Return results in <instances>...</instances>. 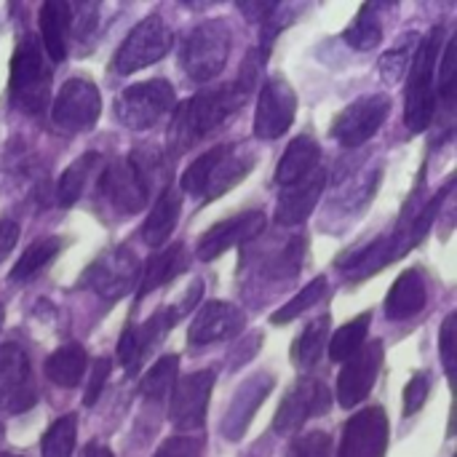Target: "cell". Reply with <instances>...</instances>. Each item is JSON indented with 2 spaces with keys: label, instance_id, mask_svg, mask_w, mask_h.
Here are the masks:
<instances>
[{
  "label": "cell",
  "instance_id": "cell-1",
  "mask_svg": "<svg viewBox=\"0 0 457 457\" xmlns=\"http://www.w3.org/2000/svg\"><path fill=\"white\" fill-rule=\"evenodd\" d=\"M249 94L238 83H225L220 88H206L190 96L182 107L174 110L169 129V153L182 155L209 134H214L230 115L241 110Z\"/></svg>",
  "mask_w": 457,
  "mask_h": 457
},
{
  "label": "cell",
  "instance_id": "cell-2",
  "mask_svg": "<svg viewBox=\"0 0 457 457\" xmlns=\"http://www.w3.org/2000/svg\"><path fill=\"white\" fill-rule=\"evenodd\" d=\"M252 166H254L252 153L233 145H217L201 153L187 166V171L182 174V190L204 201H214L225 195L230 187H236L252 171Z\"/></svg>",
  "mask_w": 457,
  "mask_h": 457
},
{
  "label": "cell",
  "instance_id": "cell-3",
  "mask_svg": "<svg viewBox=\"0 0 457 457\" xmlns=\"http://www.w3.org/2000/svg\"><path fill=\"white\" fill-rule=\"evenodd\" d=\"M8 94L16 110L37 115L51 99V67L43 59V46L35 35H24L16 43L11 59Z\"/></svg>",
  "mask_w": 457,
  "mask_h": 457
},
{
  "label": "cell",
  "instance_id": "cell-4",
  "mask_svg": "<svg viewBox=\"0 0 457 457\" xmlns=\"http://www.w3.org/2000/svg\"><path fill=\"white\" fill-rule=\"evenodd\" d=\"M445 40V29L434 27L431 35L420 43L410 62V80L404 96V123L410 134H420L428 129L434 118V96H436V56Z\"/></svg>",
  "mask_w": 457,
  "mask_h": 457
},
{
  "label": "cell",
  "instance_id": "cell-5",
  "mask_svg": "<svg viewBox=\"0 0 457 457\" xmlns=\"http://www.w3.org/2000/svg\"><path fill=\"white\" fill-rule=\"evenodd\" d=\"M230 54V29L222 19L204 21L185 35L179 48V62L187 78L195 83H206L222 72Z\"/></svg>",
  "mask_w": 457,
  "mask_h": 457
},
{
  "label": "cell",
  "instance_id": "cell-6",
  "mask_svg": "<svg viewBox=\"0 0 457 457\" xmlns=\"http://www.w3.org/2000/svg\"><path fill=\"white\" fill-rule=\"evenodd\" d=\"M174 35L169 24L161 16H147L142 19L120 43V48L112 56V72L118 75H131L145 70L147 64L161 62L171 51Z\"/></svg>",
  "mask_w": 457,
  "mask_h": 457
},
{
  "label": "cell",
  "instance_id": "cell-7",
  "mask_svg": "<svg viewBox=\"0 0 457 457\" xmlns=\"http://www.w3.org/2000/svg\"><path fill=\"white\" fill-rule=\"evenodd\" d=\"M112 110H115V118L126 129H134V131L150 129L174 110V88L171 83L161 78L129 86L126 91L115 96Z\"/></svg>",
  "mask_w": 457,
  "mask_h": 457
},
{
  "label": "cell",
  "instance_id": "cell-8",
  "mask_svg": "<svg viewBox=\"0 0 457 457\" xmlns=\"http://www.w3.org/2000/svg\"><path fill=\"white\" fill-rule=\"evenodd\" d=\"M150 187L147 169L137 158H118L102 171L99 179L102 198L120 214H137L145 209Z\"/></svg>",
  "mask_w": 457,
  "mask_h": 457
},
{
  "label": "cell",
  "instance_id": "cell-9",
  "mask_svg": "<svg viewBox=\"0 0 457 457\" xmlns=\"http://www.w3.org/2000/svg\"><path fill=\"white\" fill-rule=\"evenodd\" d=\"M139 276L142 270L137 254L129 246H118L88 265V270L83 273V284L102 300L115 303L126 297L134 289V284H139Z\"/></svg>",
  "mask_w": 457,
  "mask_h": 457
},
{
  "label": "cell",
  "instance_id": "cell-10",
  "mask_svg": "<svg viewBox=\"0 0 457 457\" xmlns=\"http://www.w3.org/2000/svg\"><path fill=\"white\" fill-rule=\"evenodd\" d=\"M99 112H102V96L96 86L83 78L67 80L51 104V120L70 134L91 131L99 120Z\"/></svg>",
  "mask_w": 457,
  "mask_h": 457
},
{
  "label": "cell",
  "instance_id": "cell-11",
  "mask_svg": "<svg viewBox=\"0 0 457 457\" xmlns=\"http://www.w3.org/2000/svg\"><path fill=\"white\" fill-rule=\"evenodd\" d=\"M391 112V96L388 94H372V96H361L353 104H348L332 123V137L343 145V147H359L364 142H370L380 126L386 123Z\"/></svg>",
  "mask_w": 457,
  "mask_h": 457
},
{
  "label": "cell",
  "instance_id": "cell-12",
  "mask_svg": "<svg viewBox=\"0 0 457 457\" xmlns=\"http://www.w3.org/2000/svg\"><path fill=\"white\" fill-rule=\"evenodd\" d=\"M37 391L27 353L16 343L0 345V410L8 415L27 412L35 407Z\"/></svg>",
  "mask_w": 457,
  "mask_h": 457
},
{
  "label": "cell",
  "instance_id": "cell-13",
  "mask_svg": "<svg viewBox=\"0 0 457 457\" xmlns=\"http://www.w3.org/2000/svg\"><path fill=\"white\" fill-rule=\"evenodd\" d=\"M297 112V96L295 88L284 78H270L257 99L254 110V137L260 139H278L284 137Z\"/></svg>",
  "mask_w": 457,
  "mask_h": 457
},
{
  "label": "cell",
  "instance_id": "cell-14",
  "mask_svg": "<svg viewBox=\"0 0 457 457\" xmlns=\"http://www.w3.org/2000/svg\"><path fill=\"white\" fill-rule=\"evenodd\" d=\"M380 367H383V343L380 340L364 343L361 351L345 361L337 378V402L345 410L359 407L370 396L372 386L378 383Z\"/></svg>",
  "mask_w": 457,
  "mask_h": 457
},
{
  "label": "cell",
  "instance_id": "cell-15",
  "mask_svg": "<svg viewBox=\"0 0 457 457\" xmlns=\"http://www.w3.org/2000/svg\"><path fill=\"white\" fill-rule=\"evenodd\" d=\"M332 404V396L324 383L319 380H303L297 383L281 402L276 418H273V431L278 436H289L303 428L308 418L327 415Z\"/></svg>",
  "mask_w": 457,
  "mask_h": 457
},
{
  "label": "cell",
  "instance_id": "cell-16",
  "mask_svg": "<svg viewBox=\"0 0 457 457\" xmlns=\"http://www.w3.org/2000/svg\"><path fill=\"white\" fill-rule=\"evenodd\" d=\"M388 453V415L383 407H364L343 431L337 457H386Z\"/></svg>",
  "mask_w": 457,
  "mask_h": 457
},
{
  "label": "cell",
  "instance_id": "cell-17",
  "mask_svg": "<svg viewBox=\"0 0 457 457\" xmlns=\"http://www.w3.org/2000/svg\"><path fill=\"white\" fill-rule=\"evenodd\" d=\"M214 388V372H193L182 380L174 383L171 388V407H169V420L177 428H201L206 420V407L209 396Z\"/></svg>",
  "mask_w": 457,
  "mask_h": 457
},
{
  "label": "cell",
  "instance_id": "cell-18",
  "mask_svg": "<svg viewBox=\"0 0 457 457\" xmlns=\"http://www.w3.org/2000/svg\"><path fill=\"white\" fill-rule=\"evenodd\" d=\"M265 230V214L260 209L244 212L238 217H228L222 222H217L214 228H209L204 233V238L195 246V257L209 262L217 260L220 254H225L233 246H241L252 238H257Z\"/></svg>",
  "mask_w": 457,
  "mask_h": 457
},
{
  "label": "cell",
  "instance_id": "cell-19",
  "mask_svg": "<svg viewBox=\"0 0 457 457\" xmlns=\"http://www.w3.org/2000/svg\"><path fill=\"white\" fill-rule=\"evenodd\" d=\"M244 329V311L236 308L233 303L222 300H209L190 321L187 329V343L193 348H204L212 343L233 340Z\"/></svg>",
  "mask_w": 457,
  "mask_h": 457
},
{
  "label": "cell",
  "instance_id": "cell-20",
  "mask_svg": "<svg viewBox=\"0 0 457 457\" xmlns=\"http://www.w3.org/2000/svg\"><path fill=\"white\" fill-rule=\"evenodd\" d=\"M179 313L177 311H158L153 319H147L142 327L129 324L120 335L118 343V359L126 370V375H137L147 353L158 345V340L177 324Z\"/></svg>",
  "mask_w": 457,
  "mask_h": 457
},
{
  "label": "cell",
  "instance_id": "cell-21",
  "mask_svg": "<svg viewBox=\"0 0 457 457\" xmlns=\"http://www.w3.org/2000/svg\"><path fill=\"white\" fill-rule=\"evenodd\" d=\"M270 391H273V375L270 372H257L241 383V388L236 391V396L230 402V410L222 420V436L228 442H238L246 434L252 418L257 415L260 404L268 399Z\"/></svg>",
  "mask_w": 457,
  "mask_h": 457
},
{
  "label": "cell",
  "instance_id": "cell-22",
  "mask_svg": "<svg viewBox=\"0 0 457 457\" xmlns=\"http://www.w3.org/2000/svg\"><path fill=\"white\" fill-rule=\"evenodd\" d=\"M324 182H327L324 169H316L305 179L284 187V193L276 201V222L284 225V228L303 225L313 214V209H316V204L321 198Z\"/></svg>",
  "mask_w": 457,
  "mask_h": 457
},
{
  "label": "cell",
  "instance_id": "cell-23",
  "mask_svg": "<svg viewBox=\"0 0 457 457\" xmlns=\"http://www.w3.org/2000/svg\"><path fill=\"white\" fill-rule=\"evenodd\" d=\"M426 303H428V287H426L423 270L410 268L394 281L386 297V316L388 321H407L418 316L426 308Z\"/></svg>",
  "mask_w": 457,
  "mask_h": 457
},
{
  "label": "cell",
  "instance_id": "cell-24",
  "mask_svg": "<svg viewBox=\"0 0 457 457\" xmlns=\"http://www.w3.org/2000/svg\"><path fill=\"white\" fill-rule=\"evenodd\" d=\"M40 46L51 56V62H62L67 56V35L72 24V8L64 0H46L40 5Z\"/></svg>",
  "mask_w": 457,
  "mask_h": 457
},
{
  "label": "cell",
  "instance_id": "cell-25",
  "mask_svg": "<svg viewBox=\"0 0 457 457\" xmlns=\"http://www.w3.org/2000/svg\"><path fill=\"white\" fill-rule=\"evenodd\" d=\"M321 161V150L311 137H297L289 142V147L284 150L278 166H276V182L281 187H289L300 179H305L311 171L319 169Z\"/></svg>",
  "mask_w": 457,
  "mask_h": 457
},
{
  "label": "cell",
  "instance_id": "cell-26",
  "mask_svg": "<svg viewBox=\"0 0 457 457\" xmlns=\"http://www.w3.org/2000/svg\"><path fill=\"white\" fill-rule=\"evenodd\" d=\"M190 265V257L185 252L182 244H171L169 249L153 254L145 265V273L139 276V289H137V297H145L150 292H155L158 287L169 284L171 278H177L179 273H185Z\"/></svg>",
  "mask_w": 457,
  "mask_h": 457
},
{
  "label": "cell",
  "instance_id": "cell-27",
  "mask_svg": "<svg viewBox=\"0 0 457 457\" xmlns=\"http://www.w3.org/2000/svg\"><path fill=\"white\" fill-rule=\"evenodd\" d=\"M179 212H182V195L174 187H166L153 204L142 225V238L147 241V246H163L169 241V236L179 222Z\"/></svg>",
  "mask_w": 457,
  "mask_h": 457
},
{
  "label": "cell",
  "instance_id": "cell-28",
  "mask_svg": "<svg viewBox=\"0 0 457 457\" xmlns=\"http://www.w3.org/2000/svg\"><path fill=\"white\" fill-rule=\"evenodd\" d=\"M86 364H88V356L80 345L70 343V345H62L56 348L48 359H46V378L59 386V388H75L80 386L83 380V372H86Z\"/></svg>",
  "mask_w": 457,
  "mask_h": 457
},
{
  "label": "cell",
  "instance_id": "cell-29",
  "mask_svg": "<svg viewBox=\"0 0 457 457\" xmlns=\"http://www.w3.org/2000/svg\"><path fill=\"white\" fill-rule=\"evenodd\" d=\"M59 249H62V238H56V236H46V238L29 244V246L24 249V254L16 260V265L11 268V281H13V284L32 281L43 268L51 265V260L59 254Z\"/></svg>",
  "mask_w": 457,
  "mask_h": 457
},
{
  "label": "cell",
  "instance_id": "cell-30",
  "mask_svg": "<svg viewBox=\"0 0 457 457\" xmlns=\"http://www.w3.org/2000/svg\"><path fill=\"white\" fill-rule=\"evenodd\" d=\"M102 163H104V161H102L99 153H86V155H80L78 161H72V163L64 169V174H62V179H59V185H56V198H59V204H62V206H72V204L83 195L91 171H96Z\"/></svg>",
  "mask_w": 457,
  "mask_h": 457
},
{
  "label": "cell",
  "instance_id": "cell-31",
  "mask_svg": "<svg viewBox=\"0 0 457 457\" xmlns=\"http://www.w3.org/2000/svg\"><path fill=\"white\" fill-rule=\"evenodd\" d=\"M380 11H383V5H378V3L361 5L359 16L345 29V43L351 48H356V51H372L383 40V19H380Z\"/></svg>",
  "mask_w": 457,
  "mask_h": 457
},
{
  "label": "cell",
  "instance_id": "cell-32",
  "mask_svg": "<svg viewBox=\"0 0 457 457\" xmlns=\"http://www.w3.org/2000/svg\"><path fill=\"white\" fill-rule=\"evenodd\" d=\"M370 321L372 316L364 313L359 319H353L351 324H345L343 329L335 332V337L329 340V359L332 361H348L351 356H356L361 351V345L367 343V332H370Z\"/></svg>",
  "mask_w": 457,
  "mask_h": 457
},
{
  "label": "cell",
  "instance_id": "cell-33",
  "mask_svg": "<svg viewBox=\"0 0 457 457\" xmlns=\"http://www.w3.org/2000/svg\"><path fill=\"white\" fill-rule=\"evenodd\" d=\"M327 335H329V316L308 324L305 332L292 345V361L297 367H313L321 359V351L327 345Z\"/></svg>",
  "mask_w": 457,
  "mask_h": 457
},
{
  "label": "cell",
  "instance_id": "cell-34",
  "mask_svg": "<svg viewBox=\"0 0 457 457\" xmlns=\"http://www.w3.org/2000/svg\"><path fill=\"white\" fill-rule=\"evenodd\" d=\"M78 439V415L59 418L40 442V457H72Z\"/></svg>",
  "mask_w": 457,
  "mask_h": 457
},
{
  "label": "cell",
  "instance_id": "cell-35",
  "mask_svg": "<svg viewBox=\"0 0 457 457\" xmlns=\"http://www.w3.org/2000/svg\"><path fill=\"white\" fill-rule=\"evenodd\" d=\"M177 370H179V356L171 353V356L158 359L142 380V388H139L142 396L145 399H163L177 383Z\"/></svg>",
  "mask_w": 457,
  "mask_h": 457
},
{
  "label": "cell",
  "instance_id": "cell-36",
  "mask_svg": "<svg viewBox=\"0 0 457 457\" xmlns=\"http://www.w3.org/2000/svg\"><path fill=\"white\" fill-rule=\"evenodd\" d=\"M324 292H327V278H316V281H311L297 297H292L281 311H276L273 316H270V321L276 324V327H284V324H289V321H295L297 316H303L308 308H313L321 297H324Z\"/></svg>",
  "mask_w": 457,
  "mask_h": 457
},
{
  "label": "cell",
  "instance_id": "cell-37",
  "mask_svg": "<svg viewBox=\"0 0 457 457\" xmlns=\"http://www.w3.org/2000/svg\"><path fill=\"white\" fill-rule=\"evenodd\" d=\"M455 62H457V46L455 37L447 43L445 59H442V72H439V96L445 102V110H453L455 102Z\"/></svg>",
  "mask_w": 457,
  "mask_h": 457
},
{
  "label": "cell",
  "instance_id": "cell-38",
  "mask_svg": "<svg viewBox=\"0 0 457 457\" xmlns=\"http://www.w3.org/2000/svg\"><path fill=\"white\" fill-rule=\"evenodd\" d=\"M431 391V375L428 372H415L412 380L404 388V418H412L423 410L426 399Z\"/></svg>",
  "mask_w": 457,
  "mask_h": 457
},
{
  "label": "cell",
  "instance_id": "cell-39",
  "mask_svg": "<svg viewBox=\"0 0 457 457\" xmlns=\"http://www.w3.org/2000/svg\"><path fill=\"white\" fill-rule=\"evenodd\" d=\"M455 340H457V316L450 313L442 324V332H439V353H442V361H445V370L450 375V383L455 386V367H457V353H455Z\"/></svg>",
  "mask_w": 457,
  "mask_h": 457
},
{
  "label": "cell",
  "instance_id": "cell-40",
  "mask_svg": "<svg viewBox=\"0 0 457 457\" xmlns=\"http://www.w3.org/2000/svg\"><path fill=\"white\" fill-rule=\"evenodd\" d=\"M332 455V436L324 431H311L292 445V457H329Z\"/></svg>",
  "mask_w": 457,
  "mask_h": 457
},
{
  "label": "cell",
  "instance_id": "cell-41",
  "mask_svg": "<svg viewBox=\"0 0 457 457\" xmlns=\"http://www.w3.org/2000/svg\"><path fill=\"white\" fill-rule=\"evenodd\" d=\"M201 453H204V439L174 436V439H166L153 457H201Z\"/></svg>",
  "mask_w": 457,
  "mask_h": 457
},
{
  "label": "cell",
  "instance_id": "cell-42",
  "mask_svg": "<svg viewBox=\"0 0 457 457\" xmlns=\"http://www.w3.org/2000/svg\"><path fill=\"white\" fill-rule=\"evenodd\" d=\"M107 378H110V359H96L91 364V378H88V386H86V394H83V407L96 404L99 394L107 386Z\"/></svg>",
  "mask_w": 457,
  "mask_h": 457
},
{
  "label": "cell",
  "instance_id": "cell-43",
  "mask_svg": "<svg viewBox=\"0 0 457 457\" xmlns=\"http://www.w3.org/2000/svg\"><path fill=\"white\" fill-rule=\"evenodd\" d=\"M410 67V56H407V40H402V46H396L394 51H388L383 59H380V72L383 78L388 80H399Z\"/></svg>",
  "mask_w": 457,
  "mask_h": 457
},
{
  "label": "cell",
  "instance_id": "cell-44",
  "mask_svg": "<svg viewBox=\"0 0 457 457\" xmlns=\"http://www.w3.org/2000/svg\"><path fill=\"white\" fill-rule=\"evenodd\" d=\"M265 56H268V51L262 48V51H249V56L244 59V67H241V78L236 80L246 94H252L254 91V86H257V78H260V72H262V62H265Z\"/></svg>",
  "mask_w": 457,
  "mask_h": 457
},
{
  "label": "cell",
  "instance_id": "cell-45",
  "mask_svg": "<svg viewBox=\"0 0 457 457\" xmlns=\"http://www.w3.org/2000/svg\"><path fill=\"white\" fill-rule=\"evenodd\" d=\"M16 241H19V225L11 220H0V262L13 252Z\"/></svg>",
  "mask_w": 457,
  "mask_h": 457
},
{
  "label": "cell",
  "instance_id": "cell-46",
  "mask_svg": "<svg viewBox=\"0 0 457 457\" xmlns=\"http://www.w3.org/2000/svg\"><path fill=\"white\" fill-rule=\"evenodd\" d=\"M83 457H115L104 445H96V442H91L88 447H86V453H83Z\"/></svg>",
  "mask_w": 457,
  "mask_h": 457
},
{
  "label": "cell",
  "instance_id": "cell-47",
  "mask_svg": "<svg viewBox=\"0 0 457 457\" xmlns=\"http://www.w3.org/2000/svg\"><path fill=\"white\" fill-rule=\"evenodd\" d=\"M3 319H5V311H3V305H0V329H3Z\"/></svg>",
  "mask_w": 457,
  "mask_h": 457
},
{
  "label": "cell",
  "instance_id": "cell-48",
  "mask_svg": "<svg viewBox=\"0 0 457 457\" xmlns=\"http://www.w3.org/2000/svg\"><path fill=\"white\" fill-rule=\"evenodd\" d=\"M0 457H19V455H11V453H0Z\"/></svg>",
  "mask_w": 457,
  "mask_h": 457
},
{
  "label": "cell",
  "instance_id": "cell-49",
  "mask_svg": "<svg viewBox=\"0 0 457 457\" xmlns=\"http://www.w3.org/2000/svg\"><path fill=\"white\" fill-rule=\"evenodd\" d=\"M0 436H3V428H0Z\"/></svg>",
  "mask_w": 457,
  "mask_h": 457
}]
</instances>
